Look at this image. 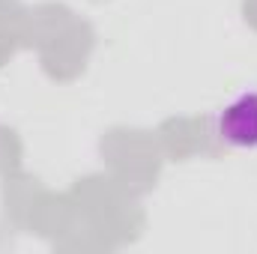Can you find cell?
<instances>
[{
  "label": "cell",
  "mask_w": 257,
  "mask_h": 254,
  "mask_svg": "<svg viewBox=\"0 0 257 254\" xmlns=\"http://www.w3.org/2000/svg\"><path fill=\"white\" fill-rule=\"evenodd\" d=\"M215 132L227 147L257 150V90L239 93L227 102L215 117Z\"/></svg>",
  "instance_id": "obj_1"
}]
</instances>
